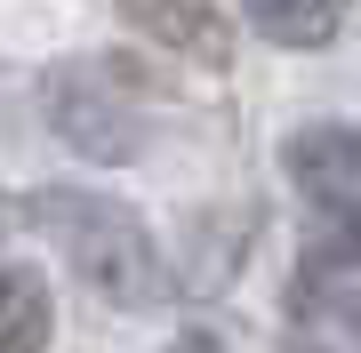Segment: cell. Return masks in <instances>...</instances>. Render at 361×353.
<instances>
[{
  "instance_id": "cell-7",
  "label": "cell",
  "mask_w": 361,
  "mask_h": 353,
  "mask_svg": "<svg viewBox=\"0 0 361 353\" xmlns=\"http://www.w3.org/2000/svg\"><path fill=\"white\" fill-rule=\"evenodd\" d=\"M241 16L281 49H329L345 25V0H241Z\"/></svg>"
},
{
  "instance_id": "cell-8",
  "label": "cell",
  "mask_w": 361,
  "mask_h": 353,
  "mask_svg": "<svg viewBox=\"0 0 361 353\" xmlns=\"http://www.w3.org/2000/svg\"><path fill=\"white\" fill-rule=\"evenodd\" d=\"M8 225H16V201H8V193H0V241H8Z\"/></svg>"
},
{
  "instance_id": "cell-5",
  "label": "cell",
  "mask_w": 361,
  "mask_h": 353,
  "mask_svg": "<svg viewBox=\"0 0 361 353\" xmlns=\"http://www.w3.org/2000/svg\"><path fill=\"white\" fill-rule=\"evenodd\" d=\"M49 337H56L49 281L25 273V265H0V353H40Z\"/></svg>"
},
{
  "instance_id": "cell-9",
  "label": "cell",
  "mask_w": 361,
  "mask_h": 353,
  "mask_svg": "<svg viewBox=\"0 0 361 353\" xmlns=\"http://www.w3.org/2000/svg\"><path fill=\"white\" fill-rule=\"evenodd\" d=\"M345 314H353V329H361V297H353V305H345Z\"/></svg>"
},
{
  "instance_id": "cell-6",
  "label": "cell",
  "mask_w": 361,
  "mask_h": 353,
  "mask_svg": "<svg viewBox=\"0 0 361 353\" xmlns=\"http://www.w3.org/2000/svg\"><path fill=\"white\" fill-rule=\"evenodd\" d=\"M305 273H361V201L337 193L322 209H305V241H297Z\"/></svg>"
},
{
  "instance_id": "cell-1",
  "label": "cell",
  "mask_w": 361,
  "mask_h": 353,
  "mask_svg": "<svg viewBox=\"0 0 361 353\" xmlns=\"http://www.w3.org/2000/svg\"><path fill=\"white\" fill-rule=\"evenodd\" d=\"M40 233L56 241V257L80 273V289H97L104 305H153L161 297V257H153V233L137 225V209H121V201L104 193H73V185H49V193H32L25 209Z\"/></svg>"
},
{
  "instance_id": "cell-4",
  "label": "cell",
  "mask_w": 361,
  "mask_h": 353,
  "mask_svg": "<svg viewBox=\"0 0 361 353\" xmlns=\"http://www.w3.org/2000/svg\"><path fill=\"white\" fill-rule=\"evenodd\" d=\"M281 169H289L297 185H313L322 201L353 193V185H361V129H345V120H322V129H297V137L281 144Z\"/></svg>"
},
{
  "instance_id": "cell-3",
  "label": "cell",
  "mask_w": 361,
  "mask_h": 353,
  "mask_svg": "<svg viewBox=\"0 0 361 353\" xmlns=\"http://www.w3.org/2000/svg\"><path fill=\"white\" fill-rule=\"evenodd\" d=\"M153 49H177L193 65H233V25L217 16V0H113Z\"/></svg>"
},
{
  "instance_id": "cell-2",
  "label": "cell",
  "mask_w": 361,
  "mask_h": 353,
  "mask_svg": "<svg viewBox=\"0 0 361 353\" xmlns=\"http://www.w3.org/2000/svg\"><path fill=\"white\" fill-rule=\"evenodd\" d=\"M113 73L121 65H65V73H49V120H56V137L73 144V153H89V161H137V113H129V97L113 89Z\"/></svg>"
}]
</instances>
